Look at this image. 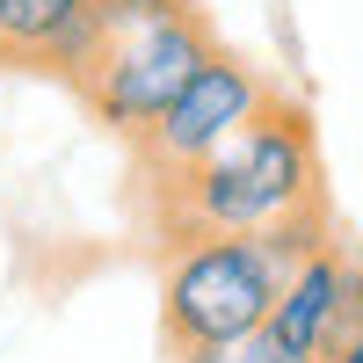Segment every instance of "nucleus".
Listing matches in <instances>:
<instances>
[{
	"instance_id": "1",
	"label": "nucleus",
	"mask_w": 363,
	"mask_h": 363,
	"mask_svg": "<svg viewBox=\"0 0 363 363\" xmlns=\"http://www.w3.org/2000/svg\"><path fill=\"white\" fill-rule=\"evenodd\" d=\"M320 203V160H313V116L306 102L262 95L240 124L182 174L145 182V218L160 247L182 255L196 240H233Z\"/></svg>"
},
{
	"instance_id": "2",
	"label": "nucleus",
	"mask_w": 363,
	"mask_h": 363,
	"mask_svg": "<svg viewBox=\"0 0 363 363\" xmlns=\"http://www.w3.org/2000/svg\"><path fill=\"white\" fill-rule=\"evenodd\" d=\"M211 51L218 37L196 0H95V29H87V51L73 58L66 87L102 131L138 138Z\"/></svg>"
},
{
	"instance_id": "3",
	"label": "nucleus",
	"mask_w": 363,
	"mask_h": 363,
	"mask_svg": "<svg viewBox=\"0 0 363 363\" xmlns=\"http://www.w3.org/2000/svg\"><path fill=\"white\" fill-rule=\"evenodd\" d=\"M262 95H269V87L255 80V66H240V58L218 44L189 80H182V95L131 138L138 145V182H160V174H182L189 160H203Z\"/></svg>"
},
{
	"instance_id": "4",
	"label": "nucleus",
	"mask_w": 363,
	"mask_h": 363,
	"mask_svg": "<svg viewBox=\"0 0 363 363\" xmlns=\"http://www.w3.org/2000/svg\"><path fill=\"white\" fill-rule=\"evenodd\" d=\"M95 29V0H0V66L22 73H73Z\"/></svg>"
},
{
	"instance_id": "5",
	"label": "nucleus",
	"mask_w": 363,
	"mask_h": 363,
	"mask_svg": "<svg viewBox=\"0 0 363 363\" xmlns=\"http://www.w3.org/2000/svg\"><path fill=\"white\" fill-rule=\"evenodd\" d=\"M342 277H349V269L320 247V255H313V262L284 284V298L269 306V327H277V342H284L291 356H306V363L320 356L327 327H335V306H342Z\"/></svg>"
},
{
	"instance_id": "6",
	"label": "nucleus",
	"mask_w": 363,
	"mask_h": 363,
	"mask_svg": "<svg viewBox=\"0 0 363 363\" xmlns=\"http://www.w3.org/2000/svg\"><path fill=\"white\" fill-rule=\"evenodd\" d=\"M335 363H363V335H356V342H349V349H342Z\"/></svg>"
},
{
	"instance_id": "7",
	"label": "nucleus",
	"mask_w": 363,
	"mask_h": 363,
	"mask_svg": "<svg viewBox=\"0 0 363 363\" xmlns=\"http://www.w3.org/2000/svg\"><path fill=\"white\" fill-rule=\"evenodd\" d=\"M291 363H298V356H291Z\"/></svg>"
}]
</instances>
